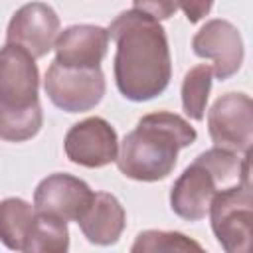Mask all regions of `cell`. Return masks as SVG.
I'll list each match as a JSON object with an SVG mask.
<instances>
[{
	"label": "cell",
	"instance_id": "6da1fadb",
	"mask_svg": "<svg viewBox=\"0 0 253 253\" xmlns=\"http://www.w3.org/2000/svg\"><path fill=\"white\" fill-rule=\"evenodd\" d=\"M107 32L117 43L115 81L121 95L136 103L160 95L170 83L172 63L158 20L140 10H126L113 20Z\"/></svg>",
	"mask_w": 253,
	"mask_h": 253
},
{
	"label": "cell",
	"instance_id": "7a4b0ae2",
	"mask_svg": "<svg viewBox=\"0 0 253 253\" xmlns=\"http://www.w3.org/2000/svg\"><path fill=\"white\" fill-rule=\"evenodd\" d=\"M194 140V126L180 115L168 111L150 113L125 136L117 154V166L130 180L156 182L174 170L178 152Z\"/></svg>",
	"mask_w": 253,
	"mask_h": 253
},
{
	"label": "cell",
	"instance_id": "3957f363",
	"mask_svg": "<svg viewBox=\"0 0 253 253\" xmlns=\"http://www.w3.org/2000/svg\"><path fill=\"white\" fill-rule=\"evenodd\" d=\"M239 166L241 160L237 158V152L221 146L202 152L174 182L170 192L172 211L188 221L204 219L217 186L239 178Z\"/></svg>",
	"mask_w": 253,
	"mask_h": 253
},
{
	"label": "cell",
	"instance_id": "277c9868",
	"mask_svg": "<svg viewBox=\"0 0 253 253\" xmlns=\"http://www.w3.org/2000/svg\"><path fill=\"white\" fill-rule=\"evenodd\" d=\"M211 229L227 253H249L253 237V196L241 184L215 192L210 204Z\"/></svg>",
	"mask_w": 253,
	"mask_h": 253
},
{
	"label": "cell",
	"instance_id": "5b68a950",
	"mask_svg": "<svg viewBox=\"0 0 253 253\" xmlns=\"http://www.w3.org/2000/svg\"><path fill=\"white\" fill-rule=\"evenodd\" d=\"M43 89L57 109L85 113L103 99L105 77L101 67H69L53 61L45 73Z\"/></svg>",
	"mask_w": 253,
	"mask_h": 253
},
{
	"label": "cell",
	"instance_id": "8992f818",
	"mask_svg": "<svg viewBox=\"0 0 253 253\" xmlns=\"http://www.w3.org/2000/svg\"><path fill=\"white\" fill-rule=\"evenodd\" d=\"M208 130L215 146L231 152L251 150L253 103L245 93H225L208 113Z\"/></svg>",
	"mask_w": 253,
	"mask_h": 253
},
{
	"label": "cell",
	"instance_id": "52a82bcc",
	"mask_svg": "<svg viewBox=\"0 0 253 253\" xmlns=\"http://www.w3.org/2000/svg\"><path fill=\"white\" fill-rule=\"evenodd\" d=\"M95 192L71 174H51L43 178L34 194V210L63 221H79L89 210Z\"/></svg>",
	"mask_w": 253,
	"mask_h": 253
},
{
	"label": "cell",
	"instance_id": "ba28073f",
	"mask_svg": "<svg viewBox=\"0 0 253 253\" xmlns=\"http://www.w3.org/2000/svg\"><path fill=\"white\" fill-rule=\"evenodd\" d=\"M67 158L85 168H101L117 160L119 140L115 128L101 117L75 123L63 140Z\"/></svg>",
	"mask_w": 253,
	"mask_h": 253
},
{
	"label": "cell",
	"instance_id": "9c48e42d",
	"mask_svg": "<svg viewBox=\"0 0 253 253\" xmlns=\"http://www.w3.org/2000/svg\"><path fill=\"white\" fill-rule=\"evenodd\" d=\"M24 47L6 43L0 49V105L8 109H26L38 105L40 73Z\"/></svg>",
	"mask_w": 253,
	"mask_h": 253
},
{
	"label": "cell",
	"instance_id": "30bf717a",
	"mask_svg": "<svg viewBox=\"0 0 253 253\" xmlns=\"http://www.w3.org/2000/svg\"><path fill=\"white\" fill-rule=\"evenodd\" d=\"M57 34L59 18L55 10L43 2H30L14 12L6 30V43L20 45L34 57H43L53 49Z\"/></svg>",
	"mask_w": 253,
	"mask_h": 253
},
{
	"label": "cell",
	"instance_id": "8fae6325",
	"mask_svg": "<svg viewBox=\"0 0 253 253\" xmlns=\"http://www.w3.org/2000/svg\"><path fill=\"white\" fill-rule=\"evenodd\" d=\"M194 53L211 59L217 79H229L243 63V42L239 30L227 20H210L192 40Z\"/></svg>",
	"mask_w": 253,
	"mask_h": 253
},
{
	"label": "cell",
	"instance_id": "7c38bea8",
	"mask_svg": "<svg viewBox=\"0 0 253 253\" xmlns=\"http://www.w3.org/2000/svg\"><path fill=\"white\" fill-rule=\"evenodd\" d=\"M109 45V32L101 26L79 24L57 34L55 61L69 67H99Z\"/></svg>",
	"mask_w": 253,
	"mask_h": 253
},
{
	"label": "cell",
	"instance_id": "4fadbf2b",
	"mask_svg": "<svg viewBox=\"0 0 253 253\" xmlns=\"http://www.w3.org/2000/svg\"><path fill=\"white\" fill-rule=\"evenodd\" d=\"M77 223L89 243L113 245L119 241V237L125 229L126 213H125V208L121 206V202L113 194L97 192L89 210Z\"/></svg>",
	"mask_w": 253,
	"mask_h": 253
},
{
	"label": "cell",
	"instance_id": "5bb4252c",
	"mask_svg": "<svg viewBox=\"0 0 253 253\" xmlns=\"http://www.w3.org/2000/svg\"><path fill=\"white\" fill-rule=\"evenodd\" d=\"M36 210L20 200L6 198L0 202V241L14 251H24L26 239L32 231Z\"/></svg>",
	"mask_w": 253,
	"mask_h": 253
},
{
	"label": "cell",
	"instance_id": "9a60e30c",
	"mask_svg": "<svg viewBox=\"0 0 253 253\" xmlns=\"http://www.w3.org/2000/svg\"><path fill=\"white\" fill-rule=\"evenodd\" d=\"M69 247V233L63 219L38 213L32 225V231L26 239L24 251H42V253H63Z\"/></svg>",
	"mask_w": 253,
	"mask_h": 253
},
{
	"label": "cell",
	"instance_id": "2e32d148",
	"mask_svg": "<svg viewBox=\"0 0 253 253\" xmlns=\"http://www.w3.org/2000/svg\"><path fill=\"white\" fill-rule=\"evenodd\" d=\"M42 107L32 105L26 109H8L0 105V138L6 142H24L34 138L42 128Z\"/></svg>",
	"mask_w": 253,
	"mask_h": 253
},
{
	"label": "cell",
	"instance_id": "e0dca14e",
	"mask_svg": "<svg viewBox=\"0 0 253 253\" xmlns=\"http://www.w3.org/2000/svg\"><path fill=\"white\" fill-rule=\"evenodd\" d=\"M211 65H196L192 67L182 83V107L184 113L194 119V121H202L206 115V103H208V95H210V87H211Z\"/></svg>",
	"mask_w": 253,
	"mask_h": 253
},
{
	"label": "cell",
	"instance_id": "ac0fdd59",
	"mask_svg": "<svg viewBox=\"0 0 253 253\" xmlns=\"http://www.w3.org/2000/svg\"><path fill=\"white\" fill-rule=\"evenodd\" d=\"M134 253L140 251H202V245L178 231H142L130 247Z\"/></svg>",
	"mask_w": 253,
	"mask_h": 253
},
{
	"label": "cell",
	"instance_id": "d6986e66",
	"mask_svg": "<svg viewBox=\"0 0 253 253\" xmlns=\"http://www.w3.org/2000/svg\"><path fill=\"white\" fill-rule=\"evenodd\" d=\"M134 10H140L156 20H166L178 10L176 0H132Z\"/></svg>",
	"mask_w": 253,
	"mask_h": 253
},
{
	"label": "cell",
	"instance_id": "ffe728a7",
	"mask_svg": "<svg viewBox=\"0 0 253 253\" xmlns=\"http://www.w3.org/2000/svg\"><path fill=\"white\" fill-rule=\"evenodd\" d=\"M176 4L186 14L188 22L196 24V22H200L202 18H206L210 14L213 0H176Z\"/></svg>",
	"mask_w": 253,
	"mask_h": 253
}]
</instances>
